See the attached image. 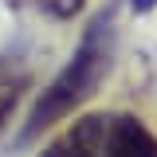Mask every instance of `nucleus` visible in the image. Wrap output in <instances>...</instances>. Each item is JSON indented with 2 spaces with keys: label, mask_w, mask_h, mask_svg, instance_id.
Returning a JSON list of instances; mask_svg holds the SVG:
<instances>
[{
  "label": "nucleus",
  "mask_w": 157,
  "mask_h": 157,
  "mask_svg": "<svg viewBox=\"0 0 157 157\" xmlns=\"http://www.w3.org/2000/svg\"><path fill=\"white\" fill-rule=\"evenodd\" d=\"M114 39H118L114 8H102V12L90 20V28L82 32L71 63H67V67L43 86V94L36 98L32 114H28V122H24L20 141H36L43 130L59 126L67 114H75L78 106L94 94L98 82L106 78V71H110V63H114Z\"/></svg>",
  "instance_id": "f257e3e1"
},
{
  "label": "nucleus",
  "mask_w": 157,
  "mask_h": 157,
  "mask_svg": "<svg viewBox=\"0 0 157 157\" xmlns=\"http://www.w3.org/2000/svg\"><path fill=\"white\" fill-rule=\"evenodd\" d=\"M51 153H118V157H130V153H157V137L130 114H90L75 122L63 137H55L47 145Z\"/></svg>",
  "instance_id": "f03ea898"
},
{
  "label": "nucleus",
  "mask_w": 157,
  "mask_h": 157,
  "mask_svg": "<svg viewBox=\"0 0 157 157\" xmlns=\"http://www.w3.org/2000/svg\"><path fill=\"white\" fill-rule=\"evenodd\" d=\"M24 86H28V78H24V75H16V78H0V130L8 126L12 110L20 106V94H24Z\"/></svg>",
  "instance_id": "7ed1b4c3"
},
{
  "label": "nucleus",
  "mask_w": 157,
  "mask_h": 157,
  "mask_svg": "<svg viewBox=\"0 0 157 157\" xmlns=\"http://www.w3.org/2000/svg\"><path fill=\"white\" fill-rule=\"evenodd\" d=\"M134 4H137V8H153L157 0H134Z\"/></svg>",
  "instance_id": "20e7f679"
}]
</instances>
